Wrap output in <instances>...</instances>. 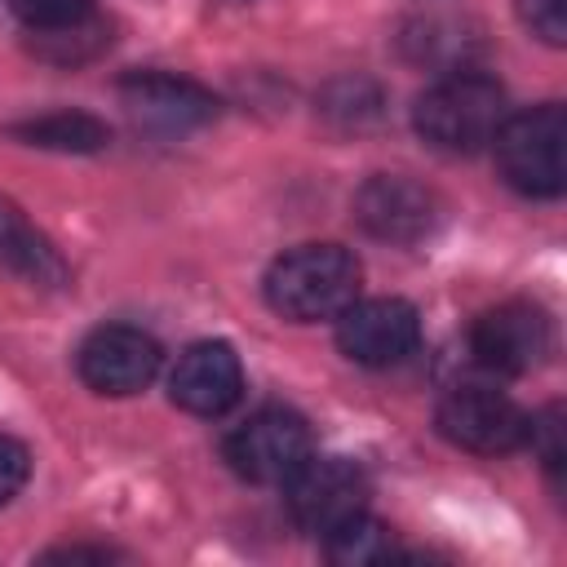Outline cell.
Returning a JSON list of instances; mask_svg holds the SVG:
<instances>
[{"instance_id":"cell-1","label":"cell","mask_w":567,"mask_h":567,"mask_svg":"<svg viewBox=\"0 0 567 567\" xmlns=\"http://www.w3.org/2000/svg\"><path fill=\"white\" fill-rule=\"evenodd\" d=\"M505 115H509L505 111V89L492 75L474 71V66L447 71L412 106L416 133L434 151H447V155H474V151L492 146Z\"/></svg>"},{"instance_id":"cell-12","label":"cell","mask_w":567,"mask_h":567,"mask_svg":"<svg viewBox=\"0 0 567 567\" xmlns=\"http://www.w3.org/2000/svg\"><path fill=\"white\" fill-rule=\"evenodd\" d=\"M244 394L239 354L226 341H195L168 372V399L190 416H221Z\"/></svg>"},{"instance_id":"cell-8","label":"cell","mask_w":567,"mask_h":567,"mask_svg":"<svg viewBox=\"0 0 567 567\" xmlns=\"http://www.w3.org/2000/svg\"><path fill=\"white\" fill-rule=\"evenodd\" d=\"M549 346H554L549 315L532 301H501L483 310L470 328V354L487 372H501V377H523L540 368Z\"/></svg>"},{"instance_id":"cell-17","label":"cell","mask_w":567,"mask_h":567,"mask_svg":"<svg viewBox=\"0 0 567 567\" xmlns=\"http://www.w3.org/2000/svg\"><path fill=\"white\" fill-rule=\"evenodd\" d=\"M421 35H408V49L416 62H430V66H443V71H465V53L474 49V35H465L456 22H443V18H425L416 22Z\"/></svg>"},{"instance_id":"cell-19","label":"cell","mask_w":567,"mask_h":567,"mask_svg":"<svg viewBox=\"0 0 567 567\" xmlns=\"http://www.w3.org/2000/svg\"><path fill=\"white\" fill-rule=\"evenodd\" d=\"M527 443L540 456V465L558 478V470H563V408L558 403H549L545 412L527 416Z\"/></svg>"},{"instance_id":"cell-9","label":"cell","mask_w":567,"mask_h":567,"mask_svg":"<svg viewBox=\"0 0 567 567\" xmlns=\"http://www.w3.org/2000/svg\"><path fill=\"white\" fill-rule=\"evenodd\" d=\"M416 341H421V319L399 297H372V301L354 297L337 315V346L350 363L394 368L416 350Z\"/></svg>"},{"instance_id":"cell-13","label":"cell","mask_w":567,"mask_h":567,"mask_svg":"<svg viewBox=\"0 0 567 567\" xmlns=\"http://www.w3.org/2000/svg\"><path fill=\"white\" fill-rule=\"evenodd\" d=\"M0 266L13 270L22 284L31 288H62L66 284V261L62 252L49 244V235H40L27 213L0 195Z\"/></svg>"},{"instance_id":"cell-20","label":"cell","mask_w":567,"mask_h":567,"mask_svg":"<svg viewBox=\"0 0 567 567\" xmlns=\"http://www.w3.org/2000/svg\"><path fill=\"white\" fill-rule=\"evenodd\" d=\"M518 18L545 44L567 40V0H518Z\"/></svg>"},{"instance_id":"cell-14","label":"cell","mask_w":567,"mask_h":567,"mask_svg":"<svg viewBox=\"0 0 567 567\" xmlns=\"http://www.w3.org/2000/svg\"><path fill=\"white\" fill-rule=\"evenodd\" d=\"M27 49L40 62H53V66H84V62H93L111 49V22L97 9H89V13H75V18L49 22V27H31Z\"/></svg>"},{"instance_id":"cell-5","label":"cell","mask_w":567,"mask_h":567,"mask_svg":"<svg viewBox=\"0 0 567 567\" xmlns=\"http://www.w3.org/2000/svg\"><path fill=\"white\" fill-rule=\"evenodd\" d=\"M288 496V514L301 532L310 536H328L332 527H341L346 518L368 509V478L354 461L346 456H306L301 470L284 483Z\"/></svg>"},{"instance_id":"cell-6","label":"cell","mask_w":567,"mask_h":567,"mask_svg":"<svg viewBox=\"0 0 567 567\" xmlns=\"http://www.w3.org/2000/svg\"><path fill=\"white\" fill-rule=\"evenodd\" d=\"M434 421L447 443L478 452V456H501V452H514L527 443V412L509 394L487 390V385L447 390Z\"/></svg>"},{"instance_id":"cell-16","label":"cell","mask_w":567,"mask_h":567,"mask_svg":"<svg viewBox=\"0 0 567 567\" xmlns=\"http://www.w3.org/2000/svg\"><path fill=\"white\" fill-rule=\"evenodd\" d=\"M323 549H328L332 563H346V567L385 563V558L399 554V549H394V532H390L385 523H377L368 509L354 514V518H346L341 527H332V532L323 536Z\"/></svg>"},{"instance_id":"cell-21","label":"cell","mask_w":567,"mask_h":567,"mask_svg":"<svg viewBox=\"0 0 567 567\" xmlns=\"http://www.w3.org/2000/svg\"><path fill=\"white\" fill-rule=\"evenodd\" d=\"M27 27H49V22H62V18H75V13H89L93 0H4Z\"/></svg>"},{"instance_id":"cell-22","label":"cell","mask_w":567,"mask_h":567,"mask_svg":"<svg viewBox=\"0 0 567 567\" xmlns=\"http://www.w3.org/2000/svg\"><path fill=\"white\" fill-rule=\"evenodd\" d=\"M27 474H31V452L18 439L0 434V505H9L22 492Z\"/></svg>"},{"instance_id":"cell-2","label":"cell","mask_w":567,"mask_h":567,"mask_svg":"<svg viewBox=\"0 0 567 567\" xmlns=\"http://www.w3.org/2000/svg\"><path fill=\"white\" fill-rule=\"evenodd\" d=\"M359 261L341 244H301L270 261L266 270V301L275 315L292 323L337 319L359 297Z\"/></svg>"},{"instance_id":"cell-18","label":"cell","mask_w":567,"mask_h":567,"mask_svg":"<svg viewBox=\"0 0 567 567\" xmlns=\"http://www.w3.org/2000/svg\"><path fill=\"white\" fill-rule=\"evenodd\" d=\"M323 111L337 115L341 124H363V120H372V115L381 111V93H377V84H368V80H341V84L328 89Z\"/></svg>"},{"instance_id":"cell-11","label":"cell","mask_w":567,"mask_h":567,"mask_svg":"<svg viewBox=\"0 0 567 567\" xmlns=\"http://www.w3.org/2000/svg\"><path fill=\"white\" fill-rule=\"evenodd\" d=\"M354 217L381 244H421L439 221V204L421 182L399 173H377L359 186Z\"/></svg>"},{"instance_id":"cell-4","label":"cell","mask_w":567,"mask_h":567,"mask_svg":"<svg viewBox=\"0 0 567 567\" xmlns=\"http://www.w3.org/2000/svg\"><path fill=\"white\" fill-rule=\"evenodd\" d=\"M310 452V425L288 408H261L226 439L230 470L261 487H284Z\"/></svg>"},{"instance_id":"cell-10","label":"cell","mask_w":567,"mask_h":567,"mask_svg":"<svg viewBox=\"0 0 567 567\" xmlns=\"http://www.w3.org/2000/svg\"><path fill=\"white\" fill-rule=\"evenodd\" d=\"M120 97L128 106V115L155 133H190L217 120L221 102L186 80V75H168V71H133L120 80Z\"/></svg>"},{"instance_id":"cell-15","label":"cell","mask_w":567,"mask_h":567,"mask_svg":"<svg viewBox=\"0 0 567 567\" xmlns=\"http://www.w3.org/2000/svg\"><path fill=\"white\" fill-rule=\"evenodd\" d=\"M4 133L18 137L22 146L62 151V155H93L111 142V128L89 111H44L31 120H13Z\"/></svg>"},{"instance_id":"cell-7","label":"cell","mask_w":567,"mask_h":567,"mask_svg":"<svg viewBox=\"0 0 567 567\" xmlns=\"http://www.w3.org/2000/svg\"><path fill=\"white\" fill-rule=\"evenodd\" d=\"M159 363H164L159 341L151 332H142V328H128V323L93 328L84 337L80 354H75L80 381L93 394H106V399L142 394L159 377Z\"/></svg>"},{"instance_id":"cell-3","label":"cell","mask_w":567,"mask_h":567,"mask_svg":"<svg viewBox=\"0 0 567 567\" xmlns=\"http://www.w3.org/2000/svg\"><path fill=\"white\" fill-rule=\"evenodd\" d=\"M501 177L527 199H558L567 186V115L558 102L505 115L492 137Z\"/></svg>"}]
</instances>
